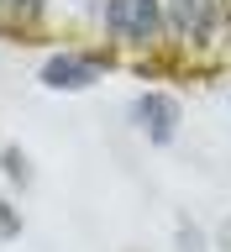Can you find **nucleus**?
Here are the masks:
<instances>
[{
	"label": "nucleus",
	"instance_id": "obj_1",
	"mask_svg": "<svg viewBox=\"0 0 231 252\" xmlns=\"http://www.w3.org/2000/svg\"><path fill=\"white\" fill-rule=\"evenodd\" d=\"M105 32L132 47H158L168 32V5L163 0H105Z\"/></svg>",
	"mask_w": 231,
	"mask_h": 252
},
{
	"label": "nucleus",
	"instance_id": "obj_2",
	"mask_svg": "<svg viewBox=\"0 0 231 252\" xmlns=\"http://www.w3.org/2000/svg\"><path fill=\"white\" fill-rule=\"evenodd\" d=\"M132 126H137L147 147H168L179 137V126H184V105H179V94L168 90H142L132 100Z\"/></svg>",
	"mask_w": 231,
	"mask_h": 252
},
{
	"label": "nucleus",
	"instance_id": "obj_3",
	"mask_svg": "<svg viewBox=\"0 0 231 252\" xmlns=\"http://www.w3.org/2000/svg\"><path fill=\"white\" fill-rule=\"evenodd\" d=\"M100 79H105V58H95V53H53L37 68V84L53 94H84Z\"/></svg>",
	"mask_w": 231,
	"mask_h": 252
},
{
	"label": "nucleus",
	"instance_id": "obj_4",
	"mask_svg": "<svg viewBox=\"0 0 231 252\" xmlns=\"http://www.w3.org/2000/svg\"><path fill=\"white\" fill-rule=\"evenodd\" d=\"M168 5V27L179 32V42L210 47L221 32V0H163Z\"/></svg>",
	"mask_w": 231,
	"mask_h": 252
},
{
	"label": "nucleus",
	"instance_id": "obj_5",
	"mask_svg": "<svg viewBox=\"0 0 231 252\" xmlns=\"http://www.w3.org/2000/svg\"><path fill=\"white\" fill-rule=\"evenodd\" d=\"M0 173H5V184H11V189H32V179H37L32 158L21 153L16 142H5V147H0Z\"/></svg>",
	"mask_w": 231,
	"mask_h": 252
},
{
	"label": "nucleus",
	"instance_id": "obj_6",
	"mask_svg": "<svg viewBox=\"0 0 231 252\" xmlns=\"http://www.w3.org/2000/svg\"><path fill=\"white\" fill-rule=\"evenodd\" d=\"M27 231V220H21V205H11L0 194V242H16V236Z\"/></svg>",
	"mask_w": 231,
	"mask_h": 252
},
{
	"label": "nucleus",
	"instance_id": "obj_7",
	"mask_svg": "<svg viewBox=\"0 0 231 252\" xmlns=\"http://www.w3.org/2000/svg\"><path fill=\"white\" fill-rule=\"evenodd\" d=\"M173 242H179V252H210L205 247V231L195 220H179V226H173Z\"/></svg>",
	"mask_w": 231,
	"mask_h": 252
},
{
	"label": "nucleus",
	"instance_id": "obj_8",
	"mask_svg": "<svg viewBox=\"0 0 231 252\" xmlns=\"http://www.w3.org/2000/svg\"><path fill=\"white\" fill-rule=\"evenodd\" d=\"M5 11H11L16 21H27V27H32V21L47 11V0H5Z\"/></svg>",
	"mask_w": 231,
	"mask_h": 252
},
{
	"label": "nucleus",
	"instance_id": "obj_9",
	"mask_svg": "<svg viewBox=\"0 0 231 252\" xmlns=\"http://www.w3.org/2000/svg\"><path fill=\"white\" fill-rule=\"evenodd\" d=\"M221 32H226V42H231V0H221Z\"/></svg>",
	"mask_w": 231,
	"mask_h": 252
},
{
	"label": "nucleus",
	"instance_id": "obj_10",
	"mask_svg": "<svg viewBox=\"0 0 231 252\" xmlns=\"http://www.w3.org/2000/svg\"><path fill=\"white\" fill-rule=\"evenodd\" d=\"M226 252H231V220H226Z\"/></svg>",
	"mask_w": 231,
	"mask_h": 252
},
{
	"label": "nucleus",
	"instance_id": "obj_11",
	"mask_svg": "<svg viewBox=\"0 0 231 252\" xmlns=\"http://www.w3.org/2000/svg\"><path fill=\"white\" fill-rule=\"evenodd\" d=\"M0 5H5V0H0Z\"/></svg>",
	"mask_w": 231,
	"mask_h": 252
}]
</instances>
